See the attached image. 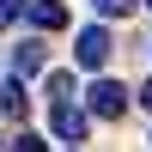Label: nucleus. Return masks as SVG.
Here are the masks:
<instances>
[{"label":"nucleus","mask_w":152,"mask_h":152,"mask_svg":"<svg viewBox=\"0 0 152 152\" xmlns=\"http://www.w3.org/2000/svg\"><path fill=\"white\" fill-rule=\"evenodd\" d=\"M110 49H116V43H110V31H104V24H85V31L73 37V61H79V67H104V61H110Z\"/></svg>","instance_id":"obj_1"},{"label":"nucleus","mask_w":152,"mask_h":152,"mask_svg":"<svg viewBox=\"0 0 152 152\" xmlns=\"http://www.w3.org/2000/svg\"><path fill=\"white\" fill-rule=\"evenodd\" d=\"M122 110H128V85H116V79H97V85H91V116L116 122Z\"/></svg>","instance_id":"obj_2"},{"label":"nucleus","mask_w":152,"mask_h":152,"mask_svg":"<svg viewBox=\"0 0 152 152\" xmlns=\"http://www.w3.org/2000/svg\"><path fill=\"white\" fill-rule=\"evenodd\" d=\"M49 128H55L67 146H79V140H85V116L67 104V97H61V104H49Z\"/></svg>","instance_id":"obj_3"},{"label":"nucleus","mask_w":152,"mask_h":152,"mask_svg":"<svg viewBox=\"0 0 152 152\" xmlns=\"http://www.w3.org/2000/svg\"><path fill=\"white\" fill-rule=\"evenodd\" d=\"M24 18L37 31H67V6L61 0H24Z\"/></svg>","instance_id":"obj_4"},{"label":"nucleus","mask_w":152,"mask_h":152,"mask_svg":"<svg viewBox=\"0 0 152 152\" xmlns=\"http://www.w3.org/2000/svg\"><path fill=\"white\" fill-rule=\"evenodd\" d=\"M0 116H6V122H24V116H31V97H24V85H18V79L0 85Z\"/></svg>","instance_id":"obj_5"},{"label":"nucleus","mask_w":152,"mask_h":152,"mask_svg":"<svg viewBox=\"0 0 152 152\" xmlns=\"http://www.w3.org/2000/svg\"><path fill=\"white\" fill-rule=\"evenodd\" d=\"M12 67H18V73H43V43H37V37L18 43V49H12Z\"/></svg>","instance_id":"obj_6"},{"label":"nucleus","mask_w":152,"mask_h":152,"mask_svg":"<svg viewBox=\"0 0 152 152\" xmlns=\"http://www.w3.org/2000/svg\"><path fill=\"white\" fill-rule=\"evenodd\" d=\"M91 12H97V18H128L134 0H91Z\"/></svg>","instance_id":"obj_7"},{"label":"nucleus","mask_w":152,"mask_h":152,"mask_svg":"<svg viewBox=\"0 0 152 152\" xmlns=\"http://www.w3.org/2000/svg\"><path fill=\"white\" fill-rule=\"evenodd\" d=\"M61 97H73V73H49V104H61Z\"/></svg>","instance_id":"obj_8"},{"label":"nucleus","mask_w":152,"mask_h":152,"mask_svg":"<svg viewBox=\"0 0 152 152\" xmlns=\"http://www.w3.org/2000/svg\"><path fill=\"white\" fill-rule=\"evenodd\" d=\"M6 152H49V146H43V140H37V134H24V140H12Z\"/></svg>","instance_id":"obj_9"},{"label":"nucleus","mask_w":152,"mask_h":152,"mask_svg":"<svg viewBox=\"0 0 152 152\" xmlns=\"http://www.w3.org/2000/svg\"><path fill=\"white\" fill-rule=\"evenodd\" d=\"M18 12H24V0H0V24H12Z\"/></svg>","instance_id":"obj_10"},{"label":"nucleus","mask_w":152,"mask_h":152,"mask_svg":"<svg viewBox=\"0 0 152 152\" xmlns=\"http://www.w3.org/2000/svg\"><path fill=\"white\" fill-rule=\"evenodd\" d=\"M140 104H146V110H152V79H146V91H140Z\"/></svg>","instance_id":"obj_11"},{"label":"nucleus","mask_w":152,"mask_h":152,"mask_svg":"<svg viewBox=\"0 0 152 152\" xmlns=\"http://www.w3.org/2000/svg\"><path fill=\"white\" fill-rule=\"evenodd\" d=\"M146 6H152V0H146Z\"/></svg>","instance_id":"obj_12"}]
</instances>
